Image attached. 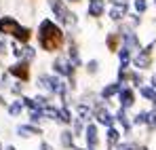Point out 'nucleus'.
<instances>
[{
  "label": "nucleus",
  "instance_id": "obj_1",
  "mask_svg": "<svg viewBox=\"0 0 156 150\" xmlns=\"http://www.w3.org/2000/svg\"><path fill=\"white\" fill-rule=\"evenodd\" d=\"M61 42H63V32L53 24V21L44 19L40 24V45L47 51H55V49L61 47Z\"/></svg>",
  "mask_w": 156,
  "mask_h": 150
},
{
  "label": "nucleus",
  "instance_id": "obj_4",
  "mask_svg": "<svg viewBox=\"0 0 156 150\" xmlns=\"http://www.w3.org/2000/svg\"><path fill=\"white\" fill-rule=\"evenodd\" d=\"M146 6H148V4H146V0H135V9H137L139 13H144V11H146Z\"/></svg>",
  "mask_w": 156,
  "mask_h": 150
},
{
  "label": "nucleus",
  "instance_id": "obj_2",
  "mask_svg": "<svg viewBox=\"0 0 156 150\" xmlns=\"http://www.w3.org/2000/svg\"><path fill=\"white\" fill-rule=\"evenodd\" d=\"M0 32H4V34H17L19 32V24L17 21H13L11 17H6V19H0Z\"/></svg>",
  "mask_w": 156,
  "mask_h": 150
},
{
  "label": "nucleus",
  "instance_id": "obj_5",
  "mask_svg": "<svg viewBox=\"0 0 156 150\" xmlns=\"http://www.w3.org/2000/svg\"><path fill=\"white\" fill-rule=\"evenodd\" d=\"M68 2H80V0H68Z\"/></svg>",
  "mask_w": 156,
  "mask_h": 150
},
{
  "label": "nucleus",
  "instance_id": "obj_3",
  "mask_svg": "<svg viewBox=\"0 0 156 150\" xmlns=\"http://www.w3.org/2000/svg\"><path fill=\"white\" fill-rule=\"evenodd\" d=\"M104 13V0H91L89 2V15L91 17H101Z\"/></svg>",
  "mask_w": 156,
  "mask_h": 150
}]
</instances>
